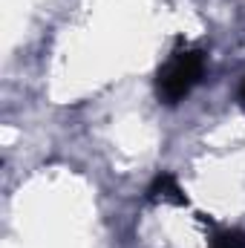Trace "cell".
Returning <instances> with one entry per match:
<instances>
[{"mask_svg":"<svg viewBox=\"0 0 245 248\" xmlns=\"http://www.w3.org/2000/svg\"><path fill=\"white\" fill-rule=\"evenodd\" d=\"M205 75V55L196 49H184L176 52L170 61L159 69L156 78V93L165 104H179L184 95L202 81Z\"/></svg>","mask_w":245,"mask_h":248,"instance_id":"1","label":"cell"},{"mask_svg":"<svg viewBox=\"0 0 245 248\" xmlns=\"http://www.w3.org/2000/svg\"><path fill=\"white\" fill-rule=\"evenodd\" d=\"M147 196L153 202H170V205H187V196L182 193V187L176 182L173 173H159L153 179V185L147 187Z\"/></svg>","mask_w":245,"mask_h":248,"instance_id":"2","label":"cell"},{"mask_svg":"<svg viewBox=\"0 0 245 248\" xmlns=\"http://www.w3.org/2000/svg\"><path fill=\"white\" fill-rule=\"evenodd\" d=\"M240 104H243V107H245V81H243V84H240Z\"/></svg>","mask_w":245,"mask_h":248,"instance_id":"3","label":"cell"}]
</instances>
